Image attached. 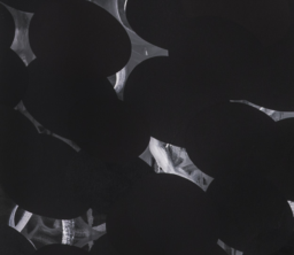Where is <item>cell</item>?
Wrapping results in <instances>:
<instances>
[{"label": "cell", "mask_w": 294, "mask_h": 255, "mask_svg": "<svg viewBox=\"0 0 294 255\" xmlns=\"http://www.w3.org/2000/svg\"><path fill=\"white\" fill-rule=\"evenodd\" d=\"M145 152L148 154L145 161L151 165L153 160L155 163V170L158 172H166V174L185 177L203 188L205 191L207 190L208 185L213 182V178L205 175L193 165L184 148L165 144L151 138L148 148Z\"/></svg>", "instance_id": "obj_1"}, {"label": "cell", "mask_w": 294, "mask_h": 255, "mask_svg": "<svg viewBox=\"0 0 294 255\" xmlns=\"http://www.w3.org/2000/svg\"><path fill=\"white\" fill-rule=\"evenodd\" d=\"M129 75L130 74L128 73V70H126L125 67L123 68L122 70H119L118 73L115 75V77H116L115 82H116V83L114 85V90L116 91V93H118V96L122 93V90H123V87H124L126 78H128Z\"/></svg>", "instance_id": "obj_5"}, {"label": "cell", "mask_w": 294, "mask_h": 255, "mask_svg": "<svg viewBox=\"0 0 294 255\" xmlns=\"http://www.w3.org/2000/svg\"><path fill=\"white\" fill-rule=\"evenodd\" d=\"M2 5L6 6L8 11L12 13L15 21V36L11 49L21 57L26 66H29V63L36 59V56L31 51L29 43V25L33 16V13L21 12L13 7H9V6L5 4Z\"/></svg>", "instance_id": "obj_2"}, {"label": "cell", "mask_w": 294, "mask_h": 255, "mask_svg": "<svg viewBox=\"0 0 294 255\" xmlns=\"http://www.w3.org/2000/svg\"><path fill=\"white\" fill-rule=\"evenodd\" d=\"M91 224L92 222L85 223L81 217L76 220L62 221V243L82 247L85 244L98 239L106 232L105 229L101 230V227H92Z\"/></svg>", "instance_id": "obj_3"}, {"label": "cell", "mask_w": 294, "mask_h": 255, "mask_svg": "<svg viewBox=\"0 0 294 255\" xmlns=\"http://www.w3.org/2000/svg\"><path fill=\"white\" fill-rule=\"evenodd\" d=\"M126 32L129 33L130 38H131L132 43V53L131 57H130L129 63L126 64L125 68L130 74L132 71L133 68H135L137 64L142 62V61L149 59V57H160V56H168V51L159 49V47L153 46L152 44L145 42V40L140 38L136 35L132 30H130L128 27L125 28Z\"/></svg>", "instance_id": "obj_4"}]
</instances>
